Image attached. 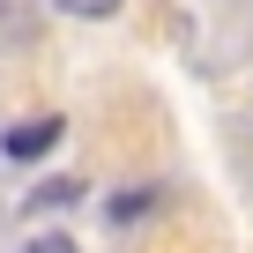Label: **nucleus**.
Segmentation results:
<instances>
[{
  "instance_id": "f257e3e1",
  "label": "nucleus",
  "mask_w": 253,
  "mask_h": 253,
  "mask_svg": "<svg viewBox=\"0 0 253 253\" xmlns=\"http://www.w3.org/2000/svg\"><path fill=\"white\" fill-rule=\"evenodd\" d=\"M60 134H67V119H52V112H45V119H30V126H8V157H15V164H30V157H45Z\"/></svg>"
},
{
  "instance_id": "f03ea898",
  "label": "nucleus",
  "mask_w": 253,
  "mask_h": 253,
  "mask_svg": "<svg viewBox=\"0 0 253 253\" xmlns=\"http://www.w3.org/2000/svg\"><path fill=\"white\" fill-rule=\"evenodd\" d=\"M82 201V179H45V186H30V209L45 216V209H75Z\"/></svg>"
},
{
  "instance_id": "7ed1b4c3",
  "label": "nucleus",
  "mask_w": 253,
  "mask_h": 253,
  "mask_svg": "<svg viewBox=\"0 0 253 253\" xmlns=\"http://www.w3.org/2000/svg\"><path fill=\"white\" fill-rule=\"evenodd\" d=\"M52 8H67L82 23H104V15H119V0H52Z\"/></svg>"
},
{
  "instance_id": "20e7f679",
  "label": "nucleus",
  "mask_w": 253,
  "mask_h": 253,
  "mask_svg": "<svg viewBox=\"0 0 253 253\" xmlns=\"http://www.w3.org/2000/svg\"><path fill=\"white\" fill-rule=\"evenodd\" d=\"M23 253H82V246H75V238H67V231H38V238H30V246H23Z\"/></svg>"
},
{
  "instance_id": "39448f33",
  "label": "nucleus",
  "mask_w": 253,
  "mask_h": 253,
  "mask_svg": "<svg viewBox=\"0 0 253 253\" xmlns=\"http://www.w3.org/2000/svg\"><path fill=\"white\" fill-rule=\"evenodd\" d=\"M142 209H149V194H119V201H112V223H134Z\"/></svg>"
}]
</instances>
